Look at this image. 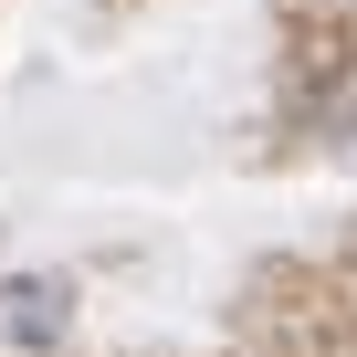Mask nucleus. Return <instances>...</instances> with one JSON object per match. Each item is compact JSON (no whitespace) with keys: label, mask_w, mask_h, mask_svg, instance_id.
I'll return each instance as SVG.
<instances>
[{"label":"nucleus","mask_w":357,"mask_h":357,"mask_svg":"<svg viewBox=\"0 0 357 357\" xmlns=\"http://www.w3.org/2000/svg\"><path fill=\"white\" fill-rule=\"evenodd\" d=\"M63 284H0V347H53L63 336Z\"/></svg>","instance_id":"obj_1"}]
</instances>
